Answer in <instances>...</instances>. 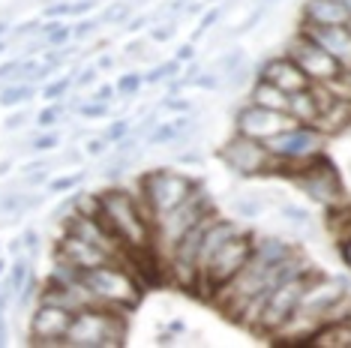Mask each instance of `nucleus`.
<instances>
[{"label": "nucleus", "instance_id": "obj_1", "mask_svg": "<svg viewBox=\"0 0 351 348\" xmlns=\"http://www.w3.org/2000/svg\"><path fill=\"white\" fill-rule=\"evenodd\" d=\"M126 310L106 303H87L73 312L63 345L69 348H121L126 345Z\"/></svg>", "mask_w": 351, "mask_h": 348}, {"label": "nucleus", "instance_id": "obj_2", "mask_svg": "<svg viewBox=\"0 0 351 348\" xmlns=\"http://www.w3.org/2000/svg\"><path fill=\"white\" fill-rule=\"evenodd\" d=\"M78 282L87 288V295L93 297V303L117 306V310H138L145 300V286L130 267H123L121 261H106V264L87 267L78 273Z\"/></svg>", "mask_w": 351, "mask_h": 348}, {"label": "nucleus", "instance_id": "obj_3", "mask_svg": "<svg viewBox=\"0 0 351 348\" xmlns=\"http://www.w3.org/2000/svg\"><path fill=\"white\" fill-rule=\"evenodd\" d=\"M202 186L195 177L183 171H174V169H156V171H147L141 174L138 180V192H135V201H138V210L145 213V219L154 228V219L159 213L171 210L174 204H180L183 199L195 192Z\"/></svg>", "mask_w": 351, "mask_h": 348}, {"label": "nucleus", "instance_id": "obj_4", "mask_svg": "<svg viewBox=\"0 0 351 348\" xmlns=\"http://www.w3.org/2000/svg\"><path fill=\"white\" fill-rule=\"evenodd\" d=\"M252 247H255V234L243 232V228L237 234H231L228 240H222L219 247L207 256V261L202 264V271H198V291H202V297L210 300V295H217V291L226 286L231 276H234L246 264Z\"/></svg>", "mask_w": 351, "mask_h": 348}, {"label": "nucleus", "instance_id": "obj_5", "mask_svg": "<svg viewBox=\"0 0 351 348\" xmlns=\"http://www.w3.org/2000/svg\"><path fill=\"white\" fill-rule=\"evenodd\" d=\"M213 210H217V208H213L210 195L198 186L189 199H183L180 204H174L171 210L159 213V216L154 219V249L159 252V258L169 256L174 243H178L180 237L198 223V219L207 216V213H213Z\"/></svg>", "mask_w": 351, "mask_h": 348}, {"label": "nucleus", "instance_id": "obj_6", "mask_svg": "<svg viewBox=\"0 0 351 348\" xmlns=\"http://www.w3.org/2000/svg\"><path fill=\"white\" fill-rule=\"evenodd\" d=\"M315 273H318V267H303L300 273H294L289 276V279H282L279 286L270 291L267 300H265V310H261L258 315V321H255V327H252V334H258V336H265L270 339L274 336V330L282 324L289 315L300 306V300H303V291L309 288V282L315 279Z\"/></svg>", "mask_w": 351, "mask_h": 348}, {"label": "nucleus", "instance_id": "obj_7", "mask_svg": "<svg viewBox=\"0 0 351 348\" xmlns=\"http://www.w3.org/2000/svg\"><path fill=\"white\" fill-rule=\"evenodd\" d=\"M303 195H309L313 201H318L322 208H337V204L348 201L346 199V180L342 171L337 169V162H330L327 156L318 150L306 160V165L300 169V174L291 180Z\"/></svg>", "mask_w": 351, "mask_h": 348}, {"label": "nucleus", "instance_id": "obj_8", "mask_svg": "<svg viewBox=\"0 0 351 348\" xmlns=\"http://www.w3.org/2000/svg\"><path fill=\"white\" fill-rule=\"evenodd\" d=\"M219 160L231 174H237V177H261V174H267L270 150L265 141L234 132V136L219 147Z\"/></svg>", "mask_w": 351, "mask_h": 348}, {"label": "nucleus", "instance_id": "obj_9", "mask_svg": "<svg viewBox=\"0 0 351 348\" xmlns=\"http://www.w3.org/2000/svg\"><path fill=\"white\" fill-rule=\"evenodd\" d=\"M285 58H291L294 66H298L313 84H330L342 75L339 63L333 60L322 45H315L306 34H300V30H298V36L289 42V49H285Z\"/></svg>", "mask_w": 351, "mask_h": 348}, {"label": "nucleus", "instance_id": "obj_10", "mask_svg": "<svg viewBox=\"0 0 351 348\" xmlns=\"http://www.w3.org/2000/svg\"><path fill=\"white\" fill-rule=\"evenodd\" d=\"M294 117L289 112H274V108H261V105H243L237 112V121H234V129L241 136H250V138H258V141H270L279 132L291 129Z\"/></svg>", "mask_w": 351, "mask_h": 348}, {"label": "nucleus", "instance_id": "obj_11", "mask_svg": "<svg viewBox=\"0 0 351 348\" xmlns=\"http://www.w3.org/2000/svg\"><path fill=\"white\" fill-rule=\"evenodd\" d=\"M73 321V310L54 303H39L30 319V345H63V336Z\"/></svg>", "mask_w": 351, "mask_h": 348}, {"label": "nucleus", "instance_id": "obj_12", "mask_svg": "<svg viewBox=\"0 0 351 348\" xmlns=\"http://www.w3.org/2000/svg\"><path fill=\"white\" fill-rule=\"evenodd\" d=\"M267 150L274 156H285V160H294V156H309V153H318L324 145V136L315 132L313 126H291V129L279 132L270 141H265Z\"/></svg>", "mask_w": 351, "mask_h": 348}, {"label": "nucleus", "instance_id": "obj_13", "mask_svg": "<svg viewBox=\"0 0 351 348\" xmlns=\"http://www.w3.org/2000/svg\"><path fill=\"white\" fill-rule=\"evenodd\" d=\"M106 261H111L106 252L97 249L93 243L82 240V237L63 232L58 247H54V264H63V267H73V271H87V267H97V264H106Z\"/></svg>", "mask_w": 351, "mask_h": 348}, {"label": "nucleus", "instance_id": "obj_14", "mask_svg": "<svg viewBox=\"0 0 351 348\" xmlns=\"http://www.w3.org/2000/svg\"><path fill=\"white\" fill-rule=\"evenodd\" d=\"M300 34H306L315 45H322L342 69H351V34L346 25H309L300 18Z\"/></svg>", "mask_w": 351, "mask_h": 348}, {"label": "nucleus", "instance_id": "obj_15", "mask_svg": "<svg viewBox=\"0 0 351 348\" xmlns=\"http://www.w3.org/2000/svg\"><path fill=\"white\" fill-rule=\"evenodd\" d=\"M258 78H265V82H270L274 87H279L282 93H298V90H303V87L313 84L306 75L300 73L298 66H294V60H291V58H285V54H282V58L267 60Z\"/></svg>", "mask_w": 351, "mask_h": 348}, {"label": "nucleus", "instance_id": "obj_16", "mask_svg": "<svg viewBox=\"0 0 351 348\" xmlns=\"http://www.w3.org/2000/svg\"><path fill=\"white\" fill-rule=\"evenodd\" d=\"M351 126V99L348 97H333V102L324 108L322 114L315 117V123H313V129L315 132H322L324 138H330V136H342Z\"/></svg>", "mask_w": 351, "mask_h": 348}, {"label": "nucleus", "instance_id": "obj_17", "mask_svg": "<svg viewBox=\"0 0 351 348\" xmlns=\"http://www.w3.org/2000/svg\"><path fill=\"white\" fill-rule=\"evenodd\" d=\"M348 18V0H306L303 3V21H309V25H346Z\"/></svg>", "mask_w": 351, "mask_h": 348}, {"label": "nucleus", "instance_id": "obj_18", "mask_svg": "<svg viewBox=\"0 0 351 348\" xmlns=\"http://www.w3.org/2000/svg\"><path fill=\"white\" fill-rule=\"evenodd\" d=\"M285 112L294 117V123L313 126L315 117H318V99H315L313 87H303V90H298V93H289V105H285Z\"/></svg>", "mask_w": 351, "mask_h": 348}, {"label": "nucleus", "instance_id": "obj_19", "mask_svg": "<svg viewBox=\"0 0 351 348\" xmlns=\"http://www.w3.org/2000/svg\"><path fill=\"white\" fill-rule=\"evenodd\" d=\"M324 228H327V234H330V240L337 243V247L351 240V201H342V204H337V208H327Z\"/></svg>", "mask_w": 351, "mask_h": 348}, {"label": "nucleus", "instance_id": "obj_20", "mask_svg": "<svg viewBox=\"0 0 351 348\" xmlns=\"http://www.w3.org/2000/svg\"><path fill=\"white\" fill-rule=\"evenodd\" d=\"M250 102L252 105H261V108H274V112H285V105H289V93H282L279 87L265 82V78H258V82L252 84Z\"/></svg>", "mask_w": 351, "mask_h": 348}, {"label": "nucleus", "instance_id": "obj_21", "mask_svg": "<svg viewBox=\"0 0 351 348\" xmlns=\"http://www.w3.org/2000/svg\"><path fill=\"white\" fill-rule=\"evenodd\" d=\"M30 258L25 256H19L12 261V267L6 271V279H3V286H0V295H3L6 300H12L15 297V291H21V286H25V279H27V273H30Z\"/></svg>", "mask_w": 351, "mask_h": 348}, {"label": "nucleus", "instance_id": "obj_22", "mask_svg": "<svg viewBox=\"0 0 351 348\" xmlns=\"http://www.w3.org/2000/svg\"><path fill=\"white\" fill-rule=\"evenodd\" d=\"M27 99H34V87L27 82H10L3 90H0V105L3 108H15Z\"/></svg>", "mask_w": 351, "mask_h": 348}, {"label": "nucleus", "instance_id": "obj_23", "mask_svg": "<svg viewBox=\"0 0 351 348\" xmlns=\"http://www.w3.org/2000/svg\"><path fill=\"white\" fill-rule=\"evenodd\" d=\"M39 30H43V36H45V45H54V49H60V45H66L69 39H73V30L66 25H60L58 18L49 21V25L39 27Z\"/></svg>", "mask_w": 351, "mask_h": 348}, {"label": "nucleus", "instance_id": "obj_24", "mask_svg": "<svg viewBox=\"0 0 351 348\" xmlns=\"http://www.w3.org/2000/svg\"><path fill=\"white\" fill-rule=\"evenodd\" d=\"M243 63H246L243 49H231V51H226V54H222V58L217 60V69H219V75H222V78H228L237 66H243Z\"/></svg>", "mask_w": 351, "mask_h": 348}, {"label": "nucleus", "instance_id": "obj_25", "mask_svg": "<svg viewBox=\"0 0 351 348\" xmlns=\"http://www.w3.org/2000/svg\"><path fill=\"white\" fill-rule=\"evenodd\" d=\"M180 73V63L178 60H165V63H159V66H154L147 75H141V82L145 84H159V82H165L169 75H178Z\"/></svg>", "mask_w": 351, "mask_h": 348}, {"label": "nucleus", "instance_id": "obj_26", "mask_svg": "<svg viewBox=\"0 0 351 348\" xmlns=\"http://www.w3.org/2000/svg\"><path fill=\"white\" fill-rule=\"evenodd\" d=\"M130 10H132L130 0H117V3H111L108 10L102 12V21H106V25H121V21H126Z\"/></svg>", "mask_w": 351, "mask_h": 348}, {"label": "nucleus", "instance_id": "obj_27", "mask_svg": "<svg viewBox=\"0 0 351 348\" xmlns=\"http://www.w3.org/2000/svg\"><path fill=\"white\" fill-rule=\"evenodd\" d=\"M84 180V171H75V174H69V177H54L49 180V189L54 195H60V192H69L73 186H78Z\"/></svg>", "mask_w": 351, "mask_h": 348}, {"label": "nucleus", "instance_id": "obj_28", "mask_svg": "<svg viewBox=\"0 0 351 348\" xmlns=\"http://www.w3.org/2000/svg\"><path fill=\"white\" fill-rule=\"evenodd\" d=\"M234 213H237V219H255L261 213V204L255 199H237L234 201Z\"/></svg>", "mask_w": 351, "mask_h": 348}, {"label": "nucleus", "instance_id": "obj_29", "mask_svg": "<svg viewBox=\"0 0 351 348\" xmlns=\"http://www.w3.org/2000/svg\"><path fill=\"white\" fill-rule=\"evenodd\" d=\"M58 121H60V105H58V102H54V105H45L43 112L36 114V126H39V129H51Z\"/></svg>", "mask_w": 351, "mask_h": 348}, {"label": "nucleus", "instance_id": "obj_30", "mask_svg": "<svg viewBox=\"0 0 351 348\" xmlns=\"http://www.w3.org/2000/svg\"><path fill=\"white\" fill-rule=\"evenodd\" d=\"M141 75L138 73H130V75H121V82H117V90L123 93V97H135V93L141 90Z\"/></svg>", "mask_w": 351, "mask_h": 348}, {"label": "nucleus", "instance_id": "obj_31", "mask_svg": "<svg viewBox=\"0 0 351 348\" xmlns=\"http://www.w3.org/2000/svg\"><path fill=\"white\" fill-rule=\"evenodd\" d=\"M69 84H73V82H69V78H58V82H51L49 87H45V90H43V97L49 99V102H58V99L66 97Z\"/></svg>", "mask_w": 351, "mask_h": 348}, {"label": "nucleus", "instance_id": "obj_32", "mask_svg": "<svg viewBox=\"0 0 351 348\" xmlns=\"http://www.w3.org/2000/svg\"><path fill=\"white\" fill-rule=\"evenodd\" d=\"M75 112L82 114V117H90V121H93V117H106L108 114V105H106V102H78Z\"/></svg>", "mask_w": 351, "mask_h": 348}, {"label": "nucleus", "instance_id": "obj_33", "mask_svg": "<svg viewBox=\"0 0 351 348\" xmlns=\"http://www.w3.org/2000/svg\"><path fill=\"white\" fill-rule=\"evenodd\" d=\"M282 216L289 219L291 225H298V228L309 225V219H313V216H309V210H303V208H291V204H285V208H282Z\"/></svg>", "mask_w": 351, "mask_h": 348}, {"label": "nucleus", "instance_id": "obj_34", "mask_svg": "<svg viewBox=\"0 0 351 348\" xmlns=\"http://www.w3.org/2000/svg\"><path fill=\"white\" fill-rule=\"evenodd\" d=\"M54 147H60V138L54 136V132H45V136L30 141V150H36V153H49V150H54Z\"/></svg>", "mask_w": 351, "mask_h": 348}, {"label": "nucleus", "instance_id": "obj_35", "mask_svg": "<svg viewBox=\"0 0 351 348\" xmlns=\"http://www.w3.org/2000/svg\"><path fill=\"white\" fill-rule=\"evenodd\" d=\"M126 132H130V121H114V123H111L108 129H106V136H102V138H106L108 145H111V141L126 138Z\"/></svg>", "mask_w": 351, "mask_h": 348}, {"label": "nucleus", "instance_id": "obj_36", "mask_svg": "<svg viewBox=\"0 0 351 348\" xmlns=\"http://www.w3.org/2000/svg\"><path fill=\"white\" fill-rule=\"evenodd\" d=\"M174 34H178V25H174V21H165V25H159L156 30H150V39H154V42H169Z\"/></svg>", "mask_w": 351, "mask_h": 348}, {"label": "nucleus", "instance_id": "obj_37", "mask_svg": "<svg viewBox=\"0 0 351 348\" xmlns=\"http://www.w3.org/2000/svg\"><path fill=\"white\" fill-rule=\"evenodd\" d=\"M219 18H222V10H219V6H213V10H207V12H204V18L198 21V30H195V36H198V34H204L207 27H213V25H217Z\"/></svg>", "mask_w": 351, "mask_h": 348}, {"label": "nucleus", "instance_id": "obj_38", "mask_svg": "<svg viewBox=\"0 0 351 348\" xmlns=\"http://www.w3.org/2000/svg\"><path fill=\"white\" fill-rule=\"evenodd\" d=\"M93 30H97V21H93V18H82V21H78V25L73 27V39H87V36L93 34Z\"/></svg>", "mask_w": 351, "mask_h": 348}, {"label": "nucleus", "instance_id": "obj_39", "mask_svg": "<svg viewBox=\"0 0 351 348\" xmlns=\"http://www.w3.org/2000/svg\"><path fill=\"white\" fill-rule=\"evenodd\" d=\"M93 6H97V0H75V3H69V15H84V12H90Z\"/></svg>", "mask_w": 351, "mask_h": 348}, {"label": "nucleus", "instance_id": "obj_40", "mask_svg": "<svg viewBox=\"0 0 351 348\" xmlns=\"http://www.w3.org/2000/svg\"><path fill=\"white\" fill-rule=\"evenodd\" d=\"M19 63H21V60H10V63H3V66H0V82H12L15 73H19Z\"/></svg>", "mask_w": 351, "mask_h": 348}, {"label": "nucleus", "instance_id": "obj_41", "mask_svg": "<svg viewBox=\"0 0 351 348\" xmlns=\"http://www.w3.org/2000/svg\"><path fill=\"white\" fill-rule=\"evenodd\" d=\"M106 147H108V141H106V138H90V141H87V153H90V156L106 153Z\"/></svg>", "mask_w": 351, "mask_h": 348}, {"label": "nucleus", "instance_id": "obj_42", "mask_svg": "<svg viewBox=\"0 0 351 348\" xmlns=\"http://www.w3.org/2000/svg\"><path fill=\"white\" fill-rule=\"evenodd\" d=\"M21 247H25L30 256H34L36 247H39V234L36 232H25V237H21Z\"/></svg>", "mask_w": 351, "mask_h": 348}, {"label": "nucleus", "instance_id": "obj_43", "mask_svg": "<svg viewBox=\"0 0 351 348\" xmlns=\"http://www.w3.org/2000/svg\"><path fill=\"white\" fill-rule=\"evenodd\" d=\"M45 15H49V18H66V15H69V3H58V6H45Z\"/></svg>", "mask_w": 351, "mask_h": 348}, {"label": "nucleus", "instance_id": "obj_44", "mask_svg": "<svg viewBox=\"0 0 351 348\" xmlns=\"http://www.w3.org/2000/svg\"><path fill=\"white\" fill-rule=\"evenodd\" d=\"M45 177H49V174H45V171H34V174L27 171L21 184H25V186H39V184H45Z\"/></svg>", "mask_w": 351, "mask_h": 348}, {"label": "nucleus", "instance_id": "obj_45", "mask_svg": "<svg viewBox=\"0 0 351 348\" xmlns=\"http://www.w3.org/2000/svg\"><path fill=\"white\" fill-rule=\"evenodd\" d=\"M27 117H30L27 112H19V114L6 117V123H3V126H6V129H19V126H21V123H27Z\"/></svg>", "mask_w": 351, "mask_h": 348}, {"label": "nucleus", "instance_id": "obj_46", "mask_svg": "<svg viewBox=\"0 0 351 348\" xmlns=\"http://www.w3.org/2000/svg\"><path fill=\"white\" fill-rule=\"evenodd\" d=\"M195 58V45L193 42H186V45H180V51H178V63H186V60H193Z\"/></svg>", "mask_w": 351, "mask_h": 348}, {"label": "nucleus", "instance_id": "obj_47", "mask_svg": "<svg viewBox=\"0 0 351 348\" xmlns=\"http://www.w3.org/2000/svg\"><path fill=\"white\" fill-rule=\"evenodd\" d=\"M93 82H97V69H84V73L75 78L78 87H87V84H93Z\"/></svg>", "mask_w": 351, "mask_h": 348}, {"label": "nucleus", "instance_id": "obj_48", "mask_svg": "<svg viewBox=\"0 0 351 348\" xmlns=\"http://www.w3.org/2000/svg\"><path fill=\"white\" fill-rule=\"evenodd\" d=\"M78 160H82V153H78V150H69V153H63L58 162H54V169H58V165H75Z\"/></svg>", "mask_w": 351, "mask_h": 348}, {"label": "nucleus", "instance_id": "obj_49", "mask_svg": "<svg viewBox=\"0 0 351 348\" xmlns=\"http://www.w3.org/2000/svg\"><path fill=\"white\" fill-rule=\"evenodd\" d=\"M165 108H169V112H189V102L186 99H169Z\"/></svg>", "mask_w": 351, "mask_h": 348}, {"label": "nucleus", "instance_id": "obj_50", "mask_svg": "<svg viewBox=\"0 0 351 348\" xmlns=\"http://www.w3.org/2000/svg\"><path fill=\"white\" fill-rule=\"evenodd\" d=\"M111 97H114V87H108V84H106V87H99V90L93 93V99H97V102H108Z\"/></svg>", "mask_w": 351, "mask_h": 348}, {"label": "nucleus", "instance_id": "obj_51", "mask_svg": "<svg viewBox=\"0 0 351 348\" xmlns=\"http://www.w3.org/2000/svg\"><path fill=\"white\" fill-rule=\"evenodd\" d=\"M39 27H43V25H36V21H27V25H21L19 30H15V36H27V34H39Z\"/></svg>", "mask_w": 351, "mask_h": 348}, {"label": "nucleus", "instance_id": "obj_52", "mask_svg": "<svg viewBox=\"0 0 351 348\" xmlns=\"http://www.w3.org/2000/svg\"><path fill=\"white\" fill-rule=\"evenodd\" d=\"M339 258L346 261V267L351 271V240H346V243H342V247H339Z\"/></svg>", "mask_w": 351, "mask_h": 348}, {"label": "nucleus", "instance_id": "obj_53", "mask_svg": "<svg viewBox=\"0 0 351 348\" xmlns=\"http://www.w3.org/2000/svg\"><path fill=\"white\" fill-rule=\"evenodd\" d=\"M6 339H10V330H6V321L0 319V345H6Z\"/></svg>", "mask_w": 351, "mask_h": 348}, {"label": "nucleus", "instance_id": "obj_54", "mask_svg": "<svg viewBox=\"0 0 351 348\" xmlns=\"http://www.w3.org/2000/svg\"><path fill=\"white\" fill-rule=\"evenodd\" d=\"M145 21H147V18H145V15H141V18H135V21H132V25L126 27V30H132V34H135V30H141V27H145Z\"/></svg>", "mask_w": 351, "mask_h": 348}, {"label": "nucleus", "instance_id": "obj_55", "mask_svg": "<svg viewBox=\"0 0 351 348\" xmlns=\"http://www.w3.org/2000/svg\"><path fill=\"white\" fill-rule=\"evenodd\" d=\"M3 174H10V162H0V177H3Z\"/></svg>", "mask_w": 351, "mask_h": 348}, {"label": "nucleus", "instance_id": "obj_56", "mask_svg": "<svg viewBox=\"0 0 351 348\" xmlns=\"http://www.w3.org/2000/svg\"><path fill=\"white\" fill-rule=\"evenodd\" d=\"M6 27H10V25H6V21H0V39L6 36Z\"/></svg>", "mask_w": 351, "mask_h": 348}, {"label": "nucleus", "instance_id": "obj_57", "mask_svg": "<svg viewBox=\"0 0 351 348\" xmlns=\"http://www.w3.org/2000/svg\"><path fill=\"white\" fill-rule=\"evenodd\" d=\"M3 273H6V261L0 258V276H3Z\"/></svg>", "mask_w": 351, "mask_h": 348}, {"label": "nucleus", "instance_id": "obj_58", "mask_svg": "<svg viewBox=\"0 0 351 348\" xmlns=\"http://www.w3.org/2000/svg\"><path fill=\"white\" fill-rule=\"evenodd\" d=\"M342 321H346V324H348V327H351V312H348V315H346V319H342Z\"/></svg>", "mask_w": 351, "mask_h": 348}, {"label": "nucleus", "instance_id": "obj_59", "mask_svg": "<svg viewBox=\"0 0 351 348\" xmlns=\"http://www.w3.org/2000/svg\"><path fill=\"white\" fill-rule=\"evenodd\" d=\"M346 27H348V34H351V18H348V21H346Z\"/></svg>", "mask_w": 351, "mask_h": 348}, {"label": "nucleus", "instance_id": "obj_60", "mask_svg": "<svg viewBox=\"0 0 351 348\" xmlns=\"http://www.w3.org/2000/svg\"><path fill=\"white\" fill-rule=\"evenodd\" d=\"M348 169H351V162H348Z\"/></svg>", "mask_w": 351, "mask_h": 348}, {"label": "nucleus", "instance_id": "obj_61", "mask_svg": "<svg viewBox=\"0 0 351 348\" xmlns=\"http://www.w3.org/2000/svg\"><path fill=\"white\" fill-rule=\"evenodd\" d=\"M258 3H261V0H258Z\"/></svg>", "mask_w": 351, "mask_h": 348}]
</instances>
